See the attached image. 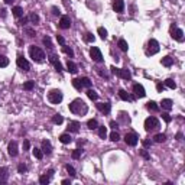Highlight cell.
Listing matches in <instances>:
<instances>
[{
	"mask_svg": "<svg viewBox=\"0 0 185 185\" xmlns=\"http://www.w3.org/2000/svg\"><path fill=\"white\" fill-rule=\"evenodd\" d=\"M68 107H69V112H71V113L78 114V116H84V114H87V112H88L87 104H85L84 100H81V99H75Z\"/></svg>",
	"mask_w": 185,
	"mask_h": 185,
	"instance_id": "1",
	"label": "cell"
},
{
	"mask_svg": "<svg viewBox=\"0 0 185 185\" xmlns=\"http://www.w3.org/2000/svg\"><path fill=\"white\" fill-rule=\"evenodd\" d=\"M29 55H31V58H32L35 62H42V61L45 59V52H44L41 48L35 46V45H31V46H29Z\"/></svg>",
	"mask_w": 185,
	"mask_h": 185,
	"instance_id": "2",
	"label": "cell"
},
{
	"mask_svg": "<svg viewBox=\"0 0 185 185\" xmlns=\"http://www.w3.org/2000/svg\"><path fill=\"white\" fill-rule=\"evenodd\" d=\"M161 127V123H159V120L156 119V117H148L146 120H145V130L146 132H155V130H158Z\"/></svg>",
	"mask_w": 185,
	"mask_h": 185,
	"instance_id": "3",
	"label": "cell"
},
{
	"mask_svg": "<svg viewBox=\"0 0 185 185\" xmlns=\"http://www.w3.org/2000/svg\"><path fill=\"white\" fill-rule=\"evenodd\" d=\"M62 92H61V90H51L49 92H48V100H49V103H52V104H59L61 101H62Z\"/></svg>",
	"mask_w": 185,
	"mask_h": 185,
	"instance_id": "4",
	"label": "cell"
},
{
	"mask_svg": "<svg viewBox=\"0 0 185 185\" xmlns=\"http://www.w3.org/2000/svg\"><path fill=\"white\" fill-rule=\"evenodd\" d=\"M110 69H112V72H113L114 75H119V77L123 78V80H130V78H132V74H130L129 69H124V68H116L114 65H113Z\"/></svg>",
	"mask_w": 185,
	"mask_h": 185,
	"instance_id": "5",
	"label": "cell"
},
{
	"mask_svg": "<svg viewBox=\"0 0 185 185\" xmlns=\"http://www.w3.org/2000/svg\"><path fill=\"white\" fill-rule=\"evenodd\" d=\"M159 52V44L156 39H150L148 44V49H146V55H155Z\"/></svg>",
	"mask_w": 185,
	"mask_h": 185,
	"instance_id": "6",
	"label": "cell"
},
{
	"mask_svg": "<svg viewBox=\"0 0 185 185\" xmlns=\"http://www.w3.org/2000/svg\"><path fill=\"white\" fill-rule=\"evenodd\" d=\"M90 56L92 58V61H96V62H103L101 51H100L97 46H92V48L90 49Z\"/></svg>",
	"mask_w": 185,
	"mask_h": 185,
	"instance_id": "7",
	"label": "cell"
},
{
	"mask_svg": "<svg viewBox=\"0 0 185 185\" xmlns=\"http://www.w3.org/2000/svg\"><path fill=\"white\" fill-rule=\"evenodd\" d=\"M171 36H172L175 41H178V42H182V41H184V32H182V29H179V28H173V26H172V29H171Z\"/></svg>",
	"mask_w": 185,
	"mask_h": 185,
	"instance_id": "8",
	"label": "cell"
},
{
	"mask_svg": "<svg viewBox=\"0 0 185 185\" xmlns=\"http://www.w3.org/2000/svg\"><path fill=\"white\" fill-rule=\"evenodd\" d=\"M124 142H126V145H129V146H136L137 142H139V137H137V135H135V133H127V135L124 136Z\"/></svg>",
	"mask_w": 185,
	"mask_h": 185,
	"instance_id": "9",
	"label": "cell"
},
{
	"mask_svg": "<svg viewBox=\"0 0 185 185\" xmlns=\"http://www.w3.org/2000/svg\"><path fill=\"white\" fill-rule=\"evenodd\" d=\"M133 92H135V96H136V97H139V99H142V97H145V96H146V91H145L143 85H142V84H139V82L133 84Z\"/></svg>",
	"mask_w": 185,
	"mask_h": 185,
	"instance_id": "10",
	"label": "cell"
},
{
	"mask_svg": "<svg viewBox=\"0 0 185 185\" xmlns=\"http://www.w3.org/2000/svg\"><path fill=\"white\" fill-rule=\"evenodd\" d=\"M16 64H18V67L19 68H22L23 71H29L31 69V64L28 62V59H25L23 56H18V59H16Z\"/></svg>",
	"mask_w": 185,
	"mask_h": 185,
	"instance_id": "11",
	"label": "cell"
},
{
	"mask_svg": "<svg viewBox=\"0 0 185 185\" xmlns=\"http://www.w3.org/2000/svg\"><path fill=\"white\" fill-rule=\"evenodd\" d=\"M59 28L61 29H69L71 28V19H69V16H67V15L61 16V19H59Z\"/></svg>",
	"mask_w": 185,
	"mask_h": 185,
	"instance_id": "12",
	"label": "cell"
},
{
	"mask_svg": "<svg viewBox=\"0 0 185 185\" xmlns=\"http://www.w3.org/2000/svg\"><path fill=\"white\" fill-rule=\"evenodd\" d=\"M49 62L55 67V69H56L58 72H61V71H62V65H61V62H59V59H58V56H56V55L51 54V55H49Z\"/></svg>",
	"mask_w": 185,
	"mask_h": 185,
	"instance_id": "13",
	"label": "cell"
},
{
	"mask_svg": "<svg viewBox=\"0 0 185 185\" xmlns=\"http://www.w3.org/2000/svg\"><path fill=\"white\" fill-rule=\"evenodd\" d=\"M113 10L117 12V13H123L124 12V2H123V0H114Z\"/></svg>",
	"mask_w": 185,
	"mask_h": 185,
	"instance_id": "14",
	"label": "cell"
},
{
	"mask_svg": "<svg viewBox=\"0 0 185 185\" xmlns=\"http://www.w3.org/2000/svg\"><path fill=\"white\" fill-rule=\"evenodd\" d=\"M7 152H9V155H10L12 158L18 156V153H19V150H18V143H16V142H10L9 146H7Z\"/></svg>",
	"mask_w": 185,
	"mask_h": 185,
	"instance_id": "15",
	"label": "cell"
},
{
	"mask_svg": "<svg viewBox=\"0 0 185 185\" xmlns=\"http://www.w3.org/2000/svg\"><path fill=\"white\" fill-rule=\"evenodd\" d=\"M97 109H99L103 114H109L110 110H112V106H110L109 103H99V104H97Z\"/></svg>",
	"mask_w": 185,
	"mask_h": 185,
	"instance_id": "16",
	"label": "cell"
},
{
	"mask_svg": "<svg viewBox=\"0 0 185 185\" xmlns=\"http://www.w3.org/2000/svg\"><path fill=\"white\" fill-rule=\"evenodd\" d=\"M42 152L46 153V155L52 153V145H51L49 140H42Z\"/></svg>",
	"mask_w": 185,
	"mask_h": 185,
	"instance_id": "17",
	"label": "cell"
},
{
	"mask_svg": "<svg viewBox=\"0 0 185 185\" xmlns=\"http://www.w3.org/2000/svg\"><path fill=\"white\" fill-rule=\"evenodd\" d=\"M67 129H68V132H71V133H78V130H80V123H78V122H69Z\"/></svg>",
	"mask_w": 185,
	"mask_h": 185,
	"instance_id": "18",
	"label": "cell"
},
{
	"mask_svg": "<svg viewBox=\"0 0 185 185\" xmlns=\"http://www.w3.org/2000/svg\"><path fill=\"white\" fill-rule=\"evenodd\" d=\"M67 71H68V72H71V74H77V71H78L77 64H75V62H72V61H68V62H67Z\"/></svg>",
	"mask_w": 185,
	"mask_h": 185,
	"instance_id": "19",
	"label": "cell"
},
{
	"mask_svg": "<svg viewBox=\"0 0 185 185\" xmlns=\"http://www.w3.org/2000/svg\"><path fill=\"white\" fill-rule=\"evenodd\" d=\"M172 104H173V103H172V100H169V99H163V100L161 101V107L165 109V110H168V112L172 110Z\"/></svg>",
	"mask_w": 185,
	"mask_h": 185,
	"instance_id": "20",
	"label": "cell"
},
{
	"mask_svg": "<svg viewBox=\"0 0 185 185\" xmlns=\"http://www.w3.org/2000/svg\"><path fill=\"white\" fill-rule=\"evenodd\" d=\"M59 142H61V143H64V145H68V143H71V142H72V137H71V135H69V133H64V135H61V136H59Z\"/></svg>",
	"mask_w": 185,
	"mask_h": 185,
	"instance_id": "21",
	"label": "cell"
},
{
	"mask_svg": "<svg viewBox=\"0 0 185 185\" xmlns=\"http://www.w3.org/2000/svg\"><path fill=\"white\" fill-rule=\"evenodd\" d=\"M119 97H120L123 101H132V100H133V97H130L129 92L124 91V90H120V91H119Z\"/></svg>",
	"mask_w": 185,
	"mask_h": 185,
	"instance_id": "22",
	"label": "cell"
},
{
	"mask_svg": "<svg viewBox=\"0 0 185 185\" xmlns=\"http://www.w3.org/2000/svg\"><path fill=\"white\" fill-rule=\"evenodd\" d=\"M9 178V169L7 168H0V179L3 182H6Z\"/></svg>",
	"mask_w": 185,
	"mask_h": 185,
	"instance_id": "23",
	"label": "cell"
},
{
	"mask_svg": "<svg viewBox=\"0 0 185 185\" xmlns=\"http://www.w3.org/2000/svg\"><path fill=\"white\" fill-rule=\"evenodd\" d=\"M165 140H166V135L165 133H158V135L153 136V142H156V143H163Z\"/></svg>",
	"mask_w": 185,
	"mask_h": 185,
	"instance_id": "24",
	"label": "cell"
},
{
	"mask_svg": "<svg viewBox=\"0 0 185 185\" xmlns=\"http://www.w3.org/2000/svg\"><path fill=\"white\" fill-rule=\"evenodd\" d=\"M87 96H88V99H90V100H92V101H96V100L99 99V94H97V92H96L94 90H91V88H88V90H87Z\"/></svg>",
	"mask_w": 185,
	"mask_h": 185,
	"instance_id": "25",
	"label": "cell"
},
{
	"mask_svg": "<svg viewBox=\"0 0 185 185\" xmlns=\"http://www.w3.org/2000/svg\"><path fill=\"white\" fill-rule=\"evenodd\" d=\"M12 13H13V16H16V18H22V16H23V9H22L20 6H15V7L12 9Z\"/></svg>",
	"mask_w": 185,
	"mask_h": 185,
	"instance_id": "26",
	"label": "cell"
},
{
	"mask_svg": "<svg viewBox=\"0 0 185 185\" xmlns=\"http://www.w3.org/2000/svg\"><path fill=\"white\" fill-rule=\"evenodd\" d=\"M146 109H148V110H150V112H158V110H159V106H158L155 101H152V100H150V101H148Z\"/></svg>",
	"mask_w": 185,
	"mask_h": 185,
	"instance_id": "27",
	"label": "cell"
},
{
	"mask_svg": "<svg viewBox=\"0 0 185 185\" xmlns=\"http://www.w3.org/2000/svg\"><path fill=\"white\" fill-rule=\"evenodd\" d=\"M87 126H88V129H90V130H94V129H97V127H99V122H97L96 119H91V120H88V122H87Z\"/></svg>",
	"mask_w": 185,
	"mask_h": 185,
	"instance_id": "28",
	"label": "cell"
},
{
	"mask_svg": "<svg viewBox=\"0 0 185 185\" xmlns=\"http://www.w3.org/2000/svg\"><path fill=\"white\" fill-rule=\"evenodd\" d=\"M117 45H119V48H120L123 52H127V49H129V45H127V42H126L124 39H119Z\"/></svg>",
	"mask_w": 185,
	"mask_h": 185,
	"instance_id": "29",
	"label": "cell"
},
{
	"mask_svg": "<svg viewBox=\"0 0 185 185\" xmlns=\"http://www.w3.org/2000/svg\"><path fill=\"white\" fill-rule=\"evenodd\" d=\"M161 62H162L163 67H171V65L173 64V58H171V56H163Z\"/></svg>",
	"mask_w": 185,
	"mask_h": 185,
	"instance_id": "30",
	"label": "cell"
},
{
	"mask_svg": "<svg viewBox=\"0 0 185 185\" xmlns=\"http://www.w3.org/2000/svg\"><path fill=\"white\" fill-rule=\"evenodd\" d=\"M80 82H81L82 87H87V88L91 87V80H90L88 77H81V78H80Z\"/></svg>",
	"mask_w": 185,
	"mask_h": 185,
	"instance_id": "31",
	"label": "cell"
},
{
	"mask_svg": "<svg viewBox=\"0 0 185 185\" xmlns=\"http://www.w3.org/2000/svg\"><path fill=\"white\" fill-rule=\"evenodd\" d=\"M163 85L168 87V88H171V90H175V88H176V82H175L173 80H171V78L165 80V84H163Z\"/></svg>",
	"mask_w": 185,
	"mask_h": 185,
	"instance_id": "32",
	"label": "cell"
},
{
	"mask_svg": "<svg viewBox=\"0 0 185 185\" xmlns=\"http://www.w3.org/2000/svg\"><path fill=\"white\" fill-rule=\"evenodd\" d=\"M7 65H9V58L0 54V68H5V67H7Z\"/></svg>",
	"mask_w": 185,
	"mask_h": 185,
	"instance_id": "33",
	"label": "cell"
},
{
	"mask_svg": "<svg viewBox=\"0 0 185 185\" xmlns=\"http://www.w3.org/2000/svg\"><path fill=\"white\" fill-rule=\"evenodd\" d=\"M97 129H99V136H100L101 139H106V136H107V127H104V126H99Z\"/></svg>",
	"mask_w": 185,
	"mask_h": 185,
	"instance_id": "34",
	"label": "cell"
},
{
	"mask_svg": "<svg viewBox=\"0 0 185 185\" xmlns=\"http://www.w3.org/2000/svg\"><path fill=\"white\" fill-rule=\"evenodd\" d=\"M94 35H92V33H90V32H87V33H84V41L85 42H88V44H92V42H94Z\"/></svg>",
	"mask_w": 185,
	"mask_h": 185,
	"instance_id": "35",
	"label": "cell"
},
{
	"mask_svg": "<svg viewBox=\"0 0 185 185\" xmlns=\"http://www.w3.org/2000/svg\"><path fill=\"white\" fill-rule=\"evenodd\" d=\"M32 153H33V156H35L36 159H42V158H44V152H42V149L35 148V149L32 150Z\"/></svg>",
	"mask_w": 185,
	"mask_h": 185,
	"instance_id": "36",
	"label": "cell"
},
{
	"mask_svg": "<svg viewBox=\"0 0 185 185\" xmlns=\"http://www.w3.org/2000/svg\"><path fill=\"white\" fill-rule=\"evenodd\" d=\"M51 175H42L41 178H39V182L42 184V185H46V184H49L51 182Z\"/></svg>",
	"mask_w": 185,
	"mask_h": 185,
	"instance_id": "37",
	"label": "cell"
},
{
	"mask_svg": "<svg viewBox=\"0 0 185 185\" xmlns=\"http://www.w3.org/2000/svg\"><path fill=\"white\" fill-rule=\"evenodd\" d=\"M33 87H35V81H26V82L23 84V90H26V91L33 90Z\"/></svg>",
	"mask_w": 185,
	"mask_h": 185,
	"instance_id": "38",
	"label": "cell"
},
{
	"mask_svg": "<svg viewBox=\"0 0 185 185\" xmlns=\"http://www.w3.org/2000/svg\"><path fill=\"white\" fill-rule=\"evenodd\" d=\"M64 122V117L61 116V114H55L54 117H52V123L54 124H61Z\"/></svg>",
	"mask_w": 185,
	"mask_h": 185,
	"instance_id": "39",
	"label": "cell"
},
{
	"mask_svg": "<svg viewBox=\"0 0 185 185\" xmlns=\"http://www.w3.org/2000/svg\"><path fill=\"white\" fill-rule=\"evenodd\" d=\"M62 51L68 55V56H71V58H74V51L69 48V46H67V45H62Z\"/></svg>",
	"mask_w": 185,
	"mask_h": 185,
	"instance_id": "40",
	"label": "cell"
},
{
	"mask_svg": "<svg viewBox=\"0 0 185 185\" xmlns=\"http://www.w3.org/2000/svg\"><path fill=\"white\" fill-rule=\"evenodd\" d=\"M65 169H67V172L69 173V176H72V178H74V176L77 175V173H75V169H74V166H72V165H69V163H68V165H65Z\"/></svg>",
	"mask_w": 185,
	"mask_h": 185,
	"instance_id": "41",
	"label": "cell"
},
{
	"mask_svg": "<svg viewBox=\"0 0 185 185\" xmlns=\"http://www.w3.org/2000/svg\"><path fill=\"white\" fill-rule=\"evenodd\" d=\"M42 42H44V45L46 46V48H49V49H52L54 46H52V42H51V38L49 36H45L44 39H42Z\"/></svg>",
	"mask_w": 185,
	"mask_h": 185,
	"instance_id": "42",
	"label": "cell"
},
{
	"mask_svg": "<svg viewBox=\"0 0 185 185\" xmlns=\"http://www.w3.org/2000/svg\"><path fill=\"white\" fill-rule=\"evenodd\" d=\"M110 140H112V142H119V140H120V135H119L116 130L112 132V133H110Z\"/></svg>",
	"mask_w": 185,
	"mask_h": 185,
	"instance_id": "43",
	"label": "cell"
},
{
	"mask_svg": "<svg viewBox=\"0 0 185 185\" xmlns=\"http://www.w3.org/2000/svg\"><path fill=\"white\" fill-rule=\"evenodd\" d=\"M81 155H82V150H80V149H75V150L71 153L72 159H80V158H81Z\"/></svg>",
	"mask_w": 185,
	"mask_h": 185,
	"instance_id": "44",
	"label": "cell"
},
{
	"mask_svg": "<svg viewBox=\"0 0 185 185\" xmlns=\"http://www.w3.org/2000/svg\"><path fill=\"white\" fill-rule=\"evenodd\" d=\"M29 20H31L32 23H38V22H39V16H38L36 13H31V15H29Z\"/></svg>",
	"mask_w": 185,
	"mask_h": 185,
	"instance_id": "45",
	"label": "cell"
},
{
	"mask_svg": "<svg viewBox=\"0 0 185 185\" xmlns=\"http://www.w3.org/2000/svg\"><path fill=\"white\" fill-rule=\"evenodd\" d=\"M72 85H74L77 90H82V85H81V82H80V78H74V80H72Z\"/></svg>",
	"mask_w": 185,
	"mask_h": 185,
	"instance_id": "46",
	"label": "cell"
},
{
	"mask_svg": "<svg viewBox=\"0 0 185 185\" xmlns=\"http://www.w3.org/2000/svg\"><path fill=\"white\" fill-rule=\"evenodd\" d=\"M99 35H100L101 39H106L107 38V31L104 28H99Z\"/></svg>",
	"mask_w": 185,
	"mask_h": 185,
	"instance_id": "47",
	"label": "cell"
},
{
	"mask_svg": "<svg viewBox=\"0 0 185 185\" xmlns=\"http://www.w3.org/2000/svg\"><path fill=\"white\" fill-rule=\"evenodd\" d=\"M28 171V166L25 165V163H20L19 166H18V172L19 173H23V172H26Z\"/></svg>",
	"mask_w": 185,
	"mask_h": 185,
	"instance_id": "48",
	"label": "cell"
},
{
	"mask_svg": "<svg viewBox=\"0 0 185 185\" xmlns=\"http://www.w3.org/2000/svg\"><path fill=\"white\" fill-rule=\"evenodd\" d=\"M140 156H142L143 159H146V161H149V159H150V155H149L145 149H143V150H140Z\"/></svg>",
	"mask_w": 185,
	"mask_h": 185,
	"instance_id": "49",
	"label": "cell"
},
{
	"mask_svg": "<svg viewBox=\"0 0 185 185\" xmlns=\"http://www.w3.org/2000/svg\"><path fill=\"white\" fill-rule=\"evenodd\" d=\"M25 32H26V33H28V36H31V38H33V36L36 35V33H35V31H33V29H31V28H26V29H25Z\"/></svg>",
	"mask_w": 185,
	"mask_h": 185,
	"instance_id": "50",
	"label": "cell"
},
{
	"mask_svg": "<svg viewBox=\"0 0 185 185\" xmlns=\"http://www.w3.org/2000/svg\"><path fill=\"white\" fill-rule=\"evenodd\" d=\"M162 119H163L166 123H171V120H172V117H171L168 113H162Z\"/></svg>",
	"mask_w": 185,
	"mask_h": 185,
	"instance_id": "51",
	"label": "cell"
},
{
	"mask_svg": "<svg viewBox=\"0 0 185 185\" xmlns=\"http://www.w3.org/2000/svg\"><path fill=\"white\" fill-rule=\"evenodd\" d=\"M56 41H58L59 45H65V39H64L61 35H56Z\"/></svg>",
	"mask_w": 185,
	"mask_h": 185,
	"instance_id": "52",
	"label": "cell"
},
{
	"mask_svg": "<svg viewBox=\"0 0 185 185\" xmlns=\"http://www.w3.org/2000/svg\"><path fill=\"white\" fill-rule=\"evenodd\" d=\"M156 90H158L159 92H162V91L165 90V85H163V84H161V82H158V84H156Z\"/></svg>",
	"mask_w": 185,
	"mask_h": 185,
	"instance_id": "53",
	"label": "cell"
},
{
	"mask_svg": "<svg viewBox=\"0 0 185 185\" xmlns=\"http://www.w3.org/2000/svg\"><path fill=\"white\" fill-rule=\"evenodd\" d=\"M52 13H54L55 16H59V15H61V10H59L58 7H55V6H54V7H52Z\"/></svg>",
	"mask_w": 185,
	"mask_h": 185,
	"instance_id": "54",
	"label": "cell"
},
{
	"mask_svg": "<svg viewBox=\"0 0 185 185\" xmlns=\"http://www.w3.org/2000/svg\"><path fill=\"white\" fill-rule=\"evenodd\" d=\"M97 72H99V75H101V77H104V78H109V75H107L104 71H101V68H97Z\"/></svg>",
	"mask_w": 185,
	"mask_h": 185,
	"instance_id": "55",
	"label": "cell"
},
{
	"mask_svg": "<svg viewBox=\"0 0 185 185\" xmlns=\"http://www.w3.org/2000/svg\"><path fill=\"white\" fill-rule=\"evenodd\" d=\"M29 148H31L29 140H25V142H23V150H29Z\"/></svg>",
	"mask_w": 185,
	"mask_h": 185,
	"instance_id": "56",
	"label": "cell"
},
{
	"mask_svg": "<svg viewBox=\"0 0 185 185\" xmlns=\"http://www.w3.org/2000/svg\"><path fill=\"white\" fill-rule=\"evenodd\" d=\"M143 146H145V148H150V146H152V140H148V139L143 140Z\"/></svg>",
	"mask_w": 185,
	"mask_h": 185,
	"instance_id": "57",
	"label": "cell"
},
{
	"mask_svg": "<svg viewBox=\"0 0 185 185\" xmlns=\"http://www.w3.org/2000/svg\"><path fill=\"white\" fill-rule=\"evenodd\" d=\"M110 127H113V129L116 130V129L119 127V124H117V122H114V120H113V122H110Z\"/></svg>",
	"mask_w": 185,
	"mask_h": 185,
	"instance_id": "58",
	"label": "cell"
},
{
	"mask_svg": "<svg viewBox=\"0 0 185 185\" xmlns=\"http://www.w3.org/2000/svg\"><path fill=\"white\" fill-rule=\"evenodd\" d=\"M28 20H29V18H22V19H20V25H26Z\"/></svg>",
	"mask_w": 185,
	"mask_h": 185,
	"instance_id": "59",
	"label": "cell"
},
{
	"mask_svg": "<svg viewBox=\"0 0 185 185\" xmlns=\"http://www.w3.org/2000/svg\"><path fill=\"white\" fill-rule=\"evenodd\" d=\"M0 15H2V18H5V16H6V9H2V10H0Z\"/></svg>",
	"mask_w": 185,
	"mask_h": 185,
	"instance_id": "60",
	"label": "cell"
},
{
	"mask_svg": "<svg viewBox=\"0 0 185 185\" xmlns=\"http://www.w3.org/2000/svg\"><path fill=\"white\" fill-rule=\"evenodd\" d=\"M176 139H178V140H182V133H181V132L176 135Z\"/></svg>",
	"mask_w": 185,
	"mask_h": 185,
	"instance_id": "61",
	"label": "cell"
},
{
	"mask_svg": "<svg viewBox=\"0 0 185 185\" xmlns=\"http://www.w3.org/2000/svg\"><path fill=\"white\" fill-rule=\"evenodd\" d=\"M62 184H64V185H67V184H71V181H69V179H64V181H62Z\"/></svg>",
	"mask_w": 185,
	"mask_h": 185,
	"instance_id": "62",
	"label": "cell"
},
{
	"mask_svg": "<svg viewBox=\"0 0 185 185\" xmlns=\"http://www.w3.org/2000/svg\"><path fill=\"white\" fill-rule=\"evenodd\" d=\"M12 2H13V0H5V3H6V5H10Z\"/></svg>",
	"mask_w": 185,
	"mask_h": 185,
	"instance_id": "63",
	"label": "cell"
}]
</instances>
